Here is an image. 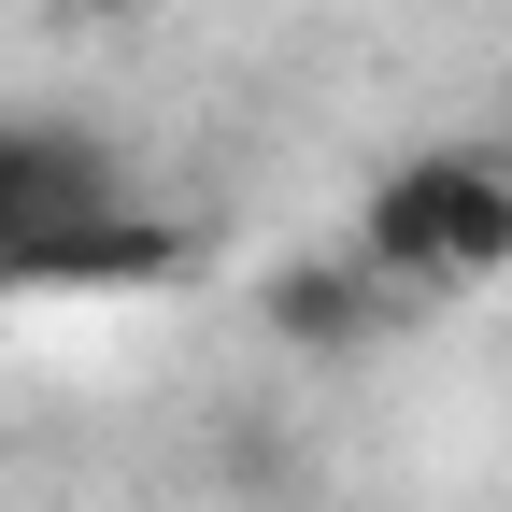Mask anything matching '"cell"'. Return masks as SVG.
Listing matches in <instances>:
<instances>
[{
	"label": "cell",
	"mask_w": 512,
	"mask_h": 512,
	"mask_svg": "<svg viewBox=\"0 0 512 512\" xmlns=\"http://www.w3.org/2000/svg\"><path fill=\"white\" fill-rule=\"evenodd\" d=\"M498 128H512V72H498Z\"/></svg>",
	"instance_id": "4"
},
{
	"label": "cell",
	"mask_w": 512,
	"mask_h": 512,
	"mask_svg": "<svg viewBox=\"0 0 512 512\" xmlns=\"http://www.w3.org/2000/svg\"><path fill=\"white\" fill-rule=\"evenodd\" d=\"M200 228L143 200L114 128L86 114H0V299L15 285H185Z\"/></svg>",
	"instance_id": "1"
},
{
	"label": "cell",
	"mask_w": 512,
	"mask_h": 512,
	"mask_svg": "<svg viewBox=\"0 0 512 512\" xmlns=\"http://www.w3.org/2000/svg\"><path fill=\"white\" fill-rule=\"evenodd\" d=\"M342 256L384 285V299H456V285H498L512 271V157L498 143H413L356 185V228Z\"/></svg>",
	"instance_id": "2"
},
{
	"label": "cell",
	"mask_w": 512,
	"mask_h": 512,
	"mask_svg": "<svg viewBox=\"0 0 512 512\" xmlns=\"http://www.w3.org/2000/svg\"><path fill=\"white\" fill-rule=\"evenodd\" d=\"M100 15H128V0H100Z\"/></svg>",
	"instance_id": "5"
},
{
	"label": "cell",
	"mask_w": 512,
	"mask_h": 512,
	"mask_svg": "<svg viewBox=\"0 0 512 512\" xmlns=\"http://www.w3.org/2000/svg\"><path fill=\"white\" fill-rule=\"evenodd\" d=\"M256 328H271L285 356H313V370H356L384 328H399V299H384L342 242H285L271 271H256Z\"/></svg>",
	"instance_id": "3"
}]
</instances>
